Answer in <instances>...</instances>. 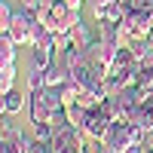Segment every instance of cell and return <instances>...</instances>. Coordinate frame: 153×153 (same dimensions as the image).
Instances as JSON below:
<instances>
[{
	"instance_id": "1",
	"label": "cell",
	"mask_w": 153,
	"mask_h": 153,
	"mask_svg": "<svg viewBox=\"0 0 153 153\" xmlns=\"http://www.w3.org/2000/svg\"><path fill=\"white\" fill-rule=\"evenodd\" d=\"M6 107H12V110H16V107H19V95H9V101H6Z\"/></svg>"
}]
</instances>
